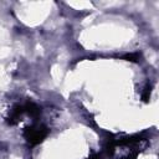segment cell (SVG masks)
<instances>
[{
    "mask_svg": "<svg viewBox=\"0 0 159 159\" xmlns=\"http://www.w3.org/2000/svg\"><path fill=\"white\" fill-rule=\"evenodd\" d=\"M48 134V129L45 125H37V127H27L24 132V135L26 138V140L32 144L36 145L39 143H41Z\"/></svg>",
    "mask_w": 159,
    "mask_h": 159,
    "instance_id": "cell-1",
    "label": "cell"
},
{
    "mask_svg": "<svg viewBox=\"0 0 159 159\" xmlns=\"http://www.w3.org/2000/svg\"><path fill=\"white\" fill-rule=\"evenodd\" d=\"M24 113H25L24 104H15L12 107V109L10 111V114L7 117V123L9 124H16Z\"/></svg>",
    "mask_w": 159,
    "mask_h": 159,
    "instance_id": "cell-2",
    "label": "cell"
},
{
    "mask_svg": "<svg viewBox=\"0 0 159 159\" xmlns=\"http://www.w3.org/2000/svg\"><path fill=\"white\" fill-rule=\"evenodd\" d=\"M150 92H152V87H150V84H148V86L144 88L143 93H142V99H143L144 102H148V99H149V97H150Z\"/></svg>",
    "mask_w": 159,
    "mask_h": 159,
    "instance_id": "cell-3",
    "label": "cell"
},
{
    "mask_svg": "<svg viewBox=\"0 0 159 159\" xmlns=\"http://www.w3.org/2000/svg\"><path fill=\"white\" fill-rule=\"evenodd\" d=\"M124 58L127 61H134V62H137L140 58V55L139 53H128V55L124 56Z\"/></svg>",
    "mask_w": 159,
    "mask_h": 159,
    "instance_id": "cell-4",
    "label": "cell"
},
{
    "mask_svg": "<svg viewBox=\"0 0 159 159\" xmlns=\"http://www.w3.org/2000/svg\"><path fill=\"white\" fill-rule=\"evenodd\" d=\"M99 155H93V157H91V158H88V159H97Z\"/></svg>",
    "mask_w": 159,
    "mask_h": 159,
    "instance_id": "cell-5",
    "label": "cell"
}]
</instances>
